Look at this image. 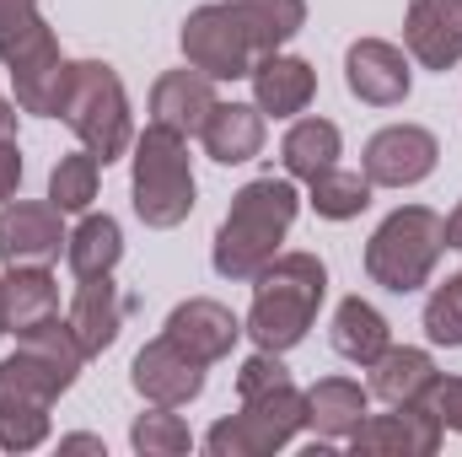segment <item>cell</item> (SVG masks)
<instances>
[{
	"mask_svg": "<svg viewBox=\"0 0 462 457\" xmlns=\"http://www.w3.org/2000/svg\"><path fill=\"white\" fill-rule=\"evenodd\" d=\"M345 87L365 108H398L414 92V60L387 38H355L345 49Z\"/></svg>",
	"mask_w": 462,
	"mask_h": 457,
	"instance_id": "obj_12",
	"label": "cell"
},
{
	"mask_svg": "<svg viewBox=\"0 0 462 457\" xmlns=\"http://www.w3.org/2000/svg\"><path fill=\"white\" fill-rule=\"evenodd\" d=\"M447 247H452V253H462V200L452 205V216H447Z\"/></svg>",
	"mask_w": 462,
	"mask_h": 457,
	"instance_id": "obj_37",
	"label": "cell"
},
{
	"mask_svg": "<svg viewBox=\"0 0 462 457\" xmlns=\"http://www.w3.org/2000/svg\"><path fill=\"white\" fill-rule=\"evenodd\" d=\"M441 162V140L425 124H387L365 140L360 151V173L371 178V189H420Z\"/></svg>",
	"mask_w": 462,
	"mask_h": 457,
	"instance_id": "obj_10",
	"label": "cell"
},
{
	"mask_svg": "<svg viewBox=\"0 0 462 457\" xmlns=\"http://www.w3.org/2000/svg\"><path fill=\"white\" fill-rule=\"evenodd\" d=\"M441 253H447V221L430 205H398L382 227L371 231L360 264H365L371 285H382L393 296H414V291L430 285Z\"/></svg>",
	"mask_w": 462,
	"mask_h": 457,
	"instance_id": "obj_6",
	"label": "cell"
},
{
	"mask_svg": "<svg viewBox=\"0 0 462 457\" xmlns=\"http://www.w3.org/2000/svg\"><path fill=\"white\" fill-rule=\"evenodd\" d=\"M371 398H382V404H425L430 398V387H436V355L430 350H420V344H387L371 366Z\"/></svg>",
	"mask_w": 462,
	"mask_h": 457,
	"instance_id": "obj_20",
	"label": "cell"
},
{
	"mask_svg": "<svg viewBox=\"0 0 462 457\" xmlns=\"http://www.w3.org/2000/svg\"><path fill=\"white\" fill-rule=\"evenodd\" d=\"M129 205L151 231H172L194 216L199 183H194V156H189L183 135H172L162 124L134 129V145H129Z\"/></svg>",
	"mask_w": 462,
	"mask_h": 457,
	"instance_id": "obj_5",
	"label": "cell"
},
{
	"mask_svg": "<svg viewBox=\"0 0 462 457\" xmlns=\"http://www.w3.org/2000/svg\"><path fill=\"white\" fill-rule=\"evenodd\" d=\"M345 156V135H339V124L334 118H291V129L280 135V167H285V178H296V183H312L318 173H328L334 162Z\"/></svg>",
	"mask_w": 462,
	"mask_h": 457,
	"instance_id": "obj_23",
	"label": "cell"
},
{
	"mask_svg": "<svg viewBox=\"0 0 462 457\" xmlns=\"http://www.w3.org/2000/svg\"><path fill=\"white\" fill-rule=\"evenodd\" d=\"M328 344H334V355H345L349 366H360V371H365V366L393 344V323H387L365 296H345V302L334 307Z\"/></svg>",
	"mask_w": 462,
	"mask_h": 457,
	"instance_id": "obj_24",
	"label": "cell"
},
{
	"mask_svg": "<svg viewBox=\"0 0 462 457\" xmlns=\"http://www.w3.org/2000/svg\"><path fill=\"white\" fill-rule=\"evenodd\" d=\"M81 366L87 350L60 312L16 334V350L0 360V452H38L49 442V409L76 387Z\"/></svg>",
	"mask_w": 462,
	"mask_h": 457,
	"instance_id": "obj_1",
	"label": "cell"
},
{
	"mask_svg": "<svg viewBox=\"0 0 462 457\" xmlns=\"http://www.w3.org/2000/svg\"><path fill=\"white\" fill-rule=\"evenodd\" d=\"M183 65L205 70L210 81H247V70L258 65V49H253V33L236 11V0H210V5H194L183 16Z\"/></svg>",
	"mask_w": 462,
	"mask_h": 457,
	"instance_id": "obj_9",
	"label": "cell"
},
{
	"mask_svg": "<svg viewBox=\"0 0 462 457\" xmlns=\"http://www.w3.org/2000/svg\"><path fill=\"white\" fill-rule=\"evenodd\" d=\"M205 371H210V366H199L183 344H172L167 334H156V340L140 344V355H134V366H129V387H134L145 404L183 409V404H194V398L205 393Z\"/></svg>",
	"mask_w": 462,
	"mask_h": 457,
	"instance_id": "obj_13",
	"label": "cell"
},
{
	"mask_svg": "<svg viewBox=\"0 0 462 457\" xmlns=\"http://www.w3.org/2000/svg\"><path fill=\"white\" fill-rule=\"evenodd\" d=\"M129 307H134V296H124V291H118L114 275L76 280V296H70L65 323L76 329V340H81V350H87V360H92V355H103V350H114L118 329H124V318H129Z\"/></svg>",
	"mask_w": 462,
	"mask_h": 457,
	"instance_id": "obj_19",
	"label": "cell"
},
{
	"mask_svg": "<svg viewBox=\"0 0 462 457\" xmlns=\"http://www.w3.org/2000/svg\"><path fill=\"white\" fill-rule=\"evenodd\" d=\"M403 49L420 70H457L462 65V0H409L403 11Z\"/></svg>",
	"mask_w": 462,
	"mask_h": 457,
	"instance_id": "obj_15",
	"label": "cell"
},
{
	"mask_svg": "<svg viewBox=\"0 0 462 457\" xmlns=\"http://www.w3.org/2000/svg\"><path fill=\"white\" fill-rule=\"evenodd\" d=\"M371 194H376L371 178L365 173H349L339 162L307 183V205L318 210V221H355V216H365L371 210Z\"/></svg>",
	"mask_w": 462,
	"mask_h": 457,
	"instance_id": "obj_27",
	"label": "cell"
},
{
	"mask_svg": "<svg viewBox=\"0 0 462 457\" xmlns=\"http://www.w3.org/2000/svg\"><path fill=\"white\" fill-rule=\"evenodd\" d=\"M296 216H301L296 178H285V173H280V178L263 173V178L242 183V189L231 194V210L221 216V227H216V242H210V264H216V275L231 280V285L253 280V275L280 253V242L291 237Z\"/></svg>",
	"mask_w": 462,
	"mask_h": 457,
	"instance_id": "obj_2",
	"label": "cell"
},
{
	"mask_svg": "<svg viewBox=\"0 0 462 457\" xmlns=\"http://www.w3.org/2000/svg\"><path fill=\"white\" fill-rule=\"evenodd\" d=\"M263 135L269 129H263V114L253 103H216L210 118H205V129H199V145H205L210 162L242 167V162H253L263 151Z\"/></svg>",
	"mask_w": 462,
	"mask_h": 457,
	"instance_id": "obj_22",
	"label": "cell"
},
{
	"mask_svg": "<svg viewBox=\"0 0 462 457\" xmlns=\"http://www.w3.org/2000/svg\"><path fill=\"white\" fill-rule=\"evenodd\" d=\"M301 431H307V398H301L296 382H285L274 393L236 398V415L216 420L205 431V452L210 457H274V452H285Z\"/></svg>",
	"mask_w": 462,
	"mask_h": 457,
	"instance_id": "obj_8",
	"label": "cell"
},
{
	"mask_svg": "<svg viewBox=\"0 0 462 457\" xmlns=\"http://www.w3.org/2000/svg\"><path fill=\"white\" fill-rule=\"evenodd\" d=\"M420 329H425V340L441 344V350H462V269L447 275V280L425 296Z\"/></svg>",
	"mask_w": 462,
	"mask_h": 457,
	"instance_id": "obj_31",
	"label": "cell"
},
{
	"mask_svg": "<svg viewBox=\"0 0 462 457\" xmlns=\"http://www.w3.org/2000/svg\"><path fill=\"white\" fill-rule=\"evenodd\" d=\"M60 118L70 124V135L108 167L118 156H129L134 145V114H129V92L118 81L108 60H70V81H65V103Z\"/></svg>",
	"mask_w": 462,
	"mask_h": 457,
	"instance_id": "obj_7",
	"label": "cell"
},
{
	"mask_svg": "<svg viewBox=\"0 0 462 457\" xmlns=\"http://www.w3.org/2000/svg\"><path fill=\"white\" fill-rule=\"evenodd\" d=\"M118 258H124V227H118L108 210H87L70 237H65V264L76 280H92V275H114Z\"/></svg>",
	"mask_w": 462,
	"mask_h": 457,
	"instance_id": "obj_25",
	"label": "cell"
},
{
	"mask_svg": "<svg viewBox=\"0 0 462 457\" xmlns=\"http://www.w3.org/2000/svg\"><path fill=\"white\" fill-rule=\"evenodd\" d=\"M247 81H253V108L263 118H296V114H307L312 98H318V70H312V60L285 54V49L263 54V60L247 70Z\"/></svg>",
	"mask_w": 462,
	"mask_h": 457,
	"instance_id": "obj_17",
	"label": "cell"
},
{
	"mask_svg": "<svg viewBox=\"0 0 462 457\" xmlns=\"http://www.w3.org/2000/svg\"><path fill=\"white\" fill-rule=\"evenodd\" d=\"M97 183H103V162L87 145L81 151H65L49 167V205H60L65 216H87L92 200H97Z\"/></svg>",
	"mask_w": 462,
	"mask_h": 457,
	"instance_id": "obj_28",
	"label": "cell"
},
{
	"mask_svg": "<svg viewBox=\"0 0 462 457\" xmlns=\"http://www.w3.org/2000/svg\"><path fill=\"white\" fill-rule=\"evenodd\" d=\"M11 334V312H5V275H0V340Z\"/></svg>",
	"mask_w": 462,
	"mask_h": 457,
	"instance_id": "obj_38",
	"label": "cell"
},
{
	"mask_svg": "<svg viewBox=\"0 0 462 457\" xmlns=\"http://www.w3.org/2000/svg\"><path fill=\"white\" fill-rule=\"evenodd\" d=\"M162 334L172 344H183L199 366H216V360H226L231 350H236L242 318L231 312L226 302H216V296H189V302H178V307L167 312Z\"/></svg>",
	"mask_w": 462,
	"mask_h": 457,
	"instance_id": "obj_16",
	"label": "cell"
},
{
	"mask_svg": "<svg viewBox=\"0 0 462 457\" xmlns=\"http://www.w3.org/2000/svg\"><path fill=\"white\" fill-rule=\"evenodd\" d=\"M216 103H221L216 98V81L205 70H194V65L162 70L151 81V124H162V129H172L183 140H199V129H205V118H210Z\"/></svg>",
	"mask_w": 462,
	"mask_h": 457,
	"instance_id": "obj_18",
	"label": "cell"
},
{
	"mask_svg": "<svg viewBox=\"0 0 462 457\" xmlns=\"http://www.w3.org/2000/svg\"><path fill=\"white\" fill-rule=\"evenodd\" d=\"M129 447H134L140 457H183V452H194V431H189V420H183L178 409L151 404V409L134 415Z\"/></svg>",
	"mask_w": 462,
	"mask_h": 457,
	"instance_id": "obj_30",
	"label": "cell"
},
{
	"mask_svg": "<svg viewBox=\"0 0 462 457\" xmlns=\"http://www.w3.org/2000/svg\"><path fill=\"white\" fill-rule=\"evenodd\" d=\"M5 312H11V334L60 312V280L49 275V264H11L5 269Z\"/></svg>",
	"mask_w": 462,
	"mask_h": 457,
	"instance_id": "obj_26",
	"label": "cell"
},
{
	"mask_svg": "<svg viewBox=\"0 0 462 457\" xmlns=\"http://www.w3.org/2000/svg\"><path fill=\"white\" fill-rule=\"evenodd\" d=\"M16 194H22V145L11 135V140H0V205Z\"/></svg>",
	"mask_w": 462,
	"mask_h": 457,
	"instance_id": "obj_34",
	"label": "cell"
},
{
	"mask_svg": "<svg viewBox=\"0 0 462 457\" xmlns=\"http://www.w3.org/2000/svg\"><path fill=\"white\" fill-rule=\"evenodd\" d=\"M65 210L49 200H5L0 205V264H54L65 253Z\"/></svg>",
	"mask_w": 462,
	"mask_h": 457,
	"instance_id": "obj_14",
	"label": "cell"
},
{
	"mask_svg": "<svg viewBox=\"0 0 462 457\" xmlns=\"http://www.w3.org/2000/svg\"><path fill=\"white\" fill-rule=\"evenodd\" d=\"M447 425L425 404H387V415H365L345 447L355 457H436Z\"/></svg>",
	"mask_w": 462,
	"mask_h": 457,
	"instance_id": "obj_11",
	"label": "cell"
},
{
	"mask_svg": "<svg viewBox=\"0 0 462 457\" xmlns=\"http://www.w3.org/2000/svg\"><path fill=\"white\" fill-rule=\"evenodd\" d=\"M16 114H22V108H16V98H0V140H11V135H16Z\"/></svg>",
	"mask_w": 462,
	"mask_h": 457,
	"instance_id": "obj_36",
	"label": "cell"
},
{
	"mask_svg": "<svg viewBox=\"0 0 462 457\" xmlns=\"http://www.w3.org/2000/svg\"><path fill=\"white\" fill-rule=\"evenodd\" d=\"M301 398H307V431L318 442H349L355 425L371 415V387H360L355 377H323Z\"/></svg>",
	"mask_w": 462,
	"mask_h": 457,
	"instance_id": "obj_21",
	"label": "cell"
},
{
	"mask_svg": "<svg viewBox=\"0 0 462 457\" xmlns=\"http://www.w3.org/2000/svg\"><path fill=\"white\" fill-rule=\"evenodd\" d=\"M425 409H430L447 431H457V436H462V377H436V387H430Z\"/></svg>",
	"mask_w": 462,
	"mask_h": 457,
	"instance_id": "obj_33",
	"label": "cell"
},
{
	"mask_svg": "<svg viewBox=\"0 0 462 457\" xmlns=\"http://www.w3.org/2000/svg\"><path fill=\"white\" fill-rule=\"evenodd\" d=\"M60 452H92V457H108V447H103V436H60Z\"/></svg>",
	"mask_w": 462,
	"mask_h": 457,
	"instance_id": "obj_35",
	"label": "cell"
},
{
	"mask_svg": "<svg viewBox=\"0 0 462 457\" xmlns=\"http://www.w3.org/2000/svg\"><path fill=\"white\" fill-rule=\"evenodd\" d=\"M0 65L11 76V98L22 114L60 118L70 60L60 54V38L43 22L38 0H0Z\"/></svg>",
	"mask_w": 462,
	"mask_h": 457,
	"instance_id": "obj_4",
	"label": "cell"
},
{
	"mask_svg": "<svg viewBox=\"0 0 462 457\" xmlns=\"http://www.w3.org/2000/svg\"><path fill=\"white\" fill-rule=\"evenodd\" d=\"M236 11H242V22L253 33L258 60L274 54V49H285L307 27V0H236Z\"/></svg>",
	"mask_w": 462,
	"mask_h": 457,
	"instance_id": "obj_29",
	"label": "cell"
},
{
	"mask_svg": "<svg viewBox=\"0 0 462 457\" xmlns=\"http://www.w3.org/2000/svg\"><path fill=\"white\" fill-rule=\"evenodd\" d=\"M328 302V264L318 253H274L258 275H253V307L242 318V334L258 344V350H296V344L312 334L318 312Z\"/></svg>",
	"mask_w": 462,
	"mask_h": 457,
	"instance_id": "obj_3",
	"label": "cell"
},
{
	"mask_svg": "<svg viewBox=\"0 0 462 457\" xmlns=\"http://www.w3.org/2000/svg\"><path fill=\"white\" fill-rule=\"evenodd\" d=\"M285 382H291V371H285V355H274V350H253V355L236 366V398L274 393V387H285Z\"/></svg>",
	"mask_w": 462,
	"mask_h": 457,
	"instance_id": "obj_32",
	"label": "cell"
}]
</instances>
